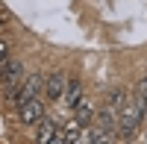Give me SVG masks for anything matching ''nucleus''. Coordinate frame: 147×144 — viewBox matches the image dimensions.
Wrapping results in <instances>:
<instances>
[{"mask_svg":"<svg viewBox=\"0 0 147 144\" xmlns=\"http://www.w3.org/2000/svg\"><path fill=\"white\" fill-rule=\"evenodd\" d=\"M144 109H147V103L141 100V94H136L132 100H127V106L121 109V121H118L124 138H129L132 133H136V127L141 124V118H144Z\"/></svg>","mask_w":147,"mask_h":144,"instance_id":"1","label":"nucleus"},{"mask_svg":"<svg viewBox=\"0 0 147 144\" xmlns=\"http://www.w3.org/2000/svg\"><path fill=\"white\" fill-rule=\"evenodd\" d=\"M24 77V65L15 62V59H6L0 62V85H3V94H15Z\"/></svg>","mask_w":147,"mask_h":144,"instance_id":"2","label":"nucleus"},{"mask_svg":"<svg viewBox=\"0 0 147 144\" xmlns=\"http://www.w3.org/2000/svg\"><path fill=\"white\" fill-rule=\"evenodd\" d=\"M44 88V79L38 77V74H32V77H27L18 85V91L12 94V100H15V106H24L27 100H32V97H38V91Z\"/></svg>","mask_w":147,"mask_h":144,"instance_id":"3","label":"nucleus"},{"mask_svg":"<svg viewBox=\"0 0 147 144\" xmlns=\"http://www.w3.org/2000/svg\"><path fill=\"white\" fill-rule=\"evenodd\" d=\"M18 118H21V124H38L41 118H44V103L38 97L27 100L24 106H18Z\"/></svg>","mask_w":147,"mask_h":144,"instance_id":"4","label":"nucleus"},{"mask_svg":"<svg viewBox=\"0 0 147 144\" xmlns=\"http://www.w3.org/2000/svg\"><path fill=\"white\" fill-rule=\"evenodd\" d=\"M56 133H59V127L50 121V118H41V121H38V133H35V141H38V144H50V141H56Z\"/></svg>","mask_w":147,"mask_h":144,"instance_id":"5","label":"nucleus"},{"mask_svg":"<svg viewBox=\"0 0 147 144\" xmlns=\"http://www.w3.org/2000/svg\"><path fill=\"white\" fill-rule=\"evenodd\" d=\"M65 88H68V79L62 77V74H53L50 79L44 82V91H47V97H65Z\"/></svg>","mask_w":147,"mask_h":144,"instance_id":"6","label":"nucleus"},{"mask_svg":"<svg viewBox=\"0 0 147 144\" xmlns=\"http://www.w3.org/2000/svg\"><path fill=\"white\" fill-rule=\"evenodd\" d=\"M74 118H77V121H80L82 127H88V124L94 121V109H91V103L85 100V97H82L77 106H74Z\"/></svg>","mask_w":147,"mask_h":144,"instance_id":"7","label":"nucleus"},{"mask_svg":"<svg viewBox=\"0 0 147 144\" xmlns=\"http://www.w3.org/2000/svg\"><path fill=\"white\" fill-rule=\"evenodd\" d=\"M80 100H82V82H80V79H71L68 88H65V103H68V109H74Z\"/></svg>","mask_w":147,"mask_h":144,"instance_id":"8","label":"nucleus"},{"mask_svg":"<svg viewBox=\"0 0 147 144\" xmlns=\"http://www.w3.org/2000/svg\"><path fill=\"white\" fill-rule=\"evenodd\" d=\"M109 106H115V109L121 112V109H124V106H127V94L121 91V88H115L112 94H109Z\"/></svg>","mask_w":147,"mask_h":144,"instance_id":"9","label":"nucleus"},{"mask_svg":"<svg viewBox=\"0 0 147 144\" xmlns=\"http://www.w3.org/2000/svg\"><path fill=\"white\" fill-rule=\"evenodd\" d=\"M6 59H9V41L3 38L0 41V62H6Z\"/></svg>","mask_w":147,"mask_h":144,"instance_id":"10","label":"nucleus"},{"mask_svg":"<svg viewBox=\"0 0 147 144\" xmlns=\"http://www.w3.org/2000/svg\"><path fill=\"white\" fill-rule=\"evenodd\" d=\"M138 94H141V100L147 103V82H141V85H138Z\"/></svg>","mask_w":147,"mask_h":144,"instance_id":"11","label":"nucleus"},{"mask_svg":"<svg viewBox=\"0 0 147 144\" xmlns=\"http://www.w3.org/2000/svg\"><path fill=\"white\" fill-rule=\"evenodd\" d=\"M144 141H147V133H144Z\"/></svg>","mask_w":147,"mask_h":144,"instance_id":"12","label":"nucleus"}]
</instances>
